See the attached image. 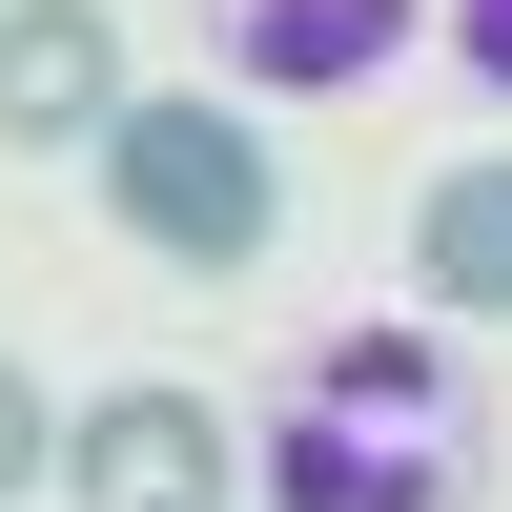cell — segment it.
<instances>
[{
  "instance_id": "7",
  "label": "cell",
  "mask_w": 512,
  "mask_h": 512,
  "mask_svg": "<svg viewBox=\"0 0 512 512\" xmlns=\"http://www.w3.org/2000/svg\"><path fill=\"white\" fill-rule=\"evenodd\" d=\"M41 472H62V410H41V369H21V349H0V512H21Z\"/></svg>"
},
{
  "instance_id": "6",
  "label": "cell",
  "mask_w": 512,
  "mask_h": 512,
  "mask_svg": "<svg viewBox=\"0 0 512 512\" xmlns=\"http://www.w3.org/2000/svg\"><path fill=\"white\" fill-rule=\"evenodd\" d=\"M410 41V0H226V62L246 82H369Z\"/></svg>"
},
{
  "instance_id": "4",
  "label": "cell",
  "mask_w": 512,
  "mask_h": 512,
  "mask_svg": "<svg viewBox=\"0 0 512 512\" xmlns=\"http://www.w3.org/2000/svg\"><path fill=\"white\" fill-rule=\"evenodd\" d=\"M123 103H144V82H123V21H103V0H0V144H21V164H103V123Z\"/></svg>"
},
{
  "instance_id": "1",
  "label": "cell",
  "mask_w": 512,
  "mask_h": 512,
  "mask_svg": "<svg viewBox=\"0 0 512 512\" xmlns=\"http://www.w3.org/2000/svg\"><path fill=\"white\" fill-rule=\"evenodd\" d=\"M246 472H267V512H472L492 431H472V390H451L431 328H328L287 369V410H267Z\"/></svg>"
},
{
  "instance_id": "5",
  "label": "cell",
  "mask_w": 512,
  "mask_h": 512,
  "mask_svg": "<svg viewBox=\"0 0 512 512\" xmlns=\"http://www.w3.org/2000/svg\"><path fill=\"white\" fill-rule=\"evenodd\" d=\"M410 287H431L451 328H512V164H451V185L410 205Z\"/></svg>"
},
{
  "instance_id": "3",
  "label": "cell",
  "mask_w": 512,
  "mask_h": 512,
  "mask_svg": "<svg viewBox=\"0 0 512 512\" xmlns=\"http://www.w3.org/2000/svg\"><path fill=\"white\" fill-rule=\"evenodd\" d=\"M62 492L82 512H226L246 492V431L205 390H82L62 410Z\"/></svg>"
},
{
  "instance_id": "8",
  "label": "cell",
  "mask_w": 512,
  "mask_h": 512,
  "mask_svg": "<svg viewBox=\"0 0 512 512\" xmlns=\"http://www.w3.org/2000/svg\"><path fill=\"white\" fill-rule=\"evenodd\" d=\"M451 41H472V82H512V0H451Z\"/></svg>"
},
{
  "instance_id": "2",
  "label": "cell",
  "mask_w": 512,
  "mask_h": 512,
  "mask_svg": "<svg viewBox=\"0 0 512 512\" xmlns=\"http://www.w3.org/2000/svg\"><path fill=\"white\" fill-rule=\"evenodd\" d=\"M103 205H123V246H164V267H267L287 164H267V123H246V103L144 82V103L103 123Z\"/></svg>"
}]
</instances>
